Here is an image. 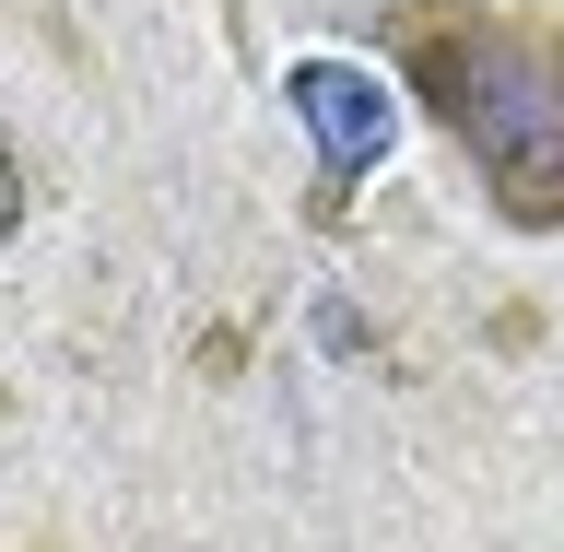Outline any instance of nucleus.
I'll return each mask as SVG.
<instances>
[{
	"label": "nucleus",
	"instance_id": "2",
	"mask_svg": "<svg viewBox=\"0 0 564 552\" xmlns=\"http://www.w3.org/2000/svg\"><path fill=\"white\" fill-rule=\"evenodd\" d=\"M282 106H294L306 141H317V212H341L352 188H365V165L388 153V95H377V71H352V59H294V71H282Z\"/></svg>",
	"mask_w": 564,
	"mask_h": 552
},
{
	"label": "nucleus",
	"instance_id": "1",
	"mask_svg": "<svg viewBox=\"0 0 564 552\" xmlns=\"http://www.w3.org/2000/svg\"><path fill=\"white\" fill-rule=\"evenodd\" d=\"M412 95L435 130L482 165L494 212L553 236L564 224V24L541 12H494V0H412L388 24Z\"/></svg>",
	"mask_w": 564,
	"mask_h": 552
},
{
	"label": "nucleus",
	"instance_id": "3",
	"mask_svg": "<svg viewBox=\"0 0 564 552\" xmlns=\"http://www.w3.org/2000/svg\"><path fill=\"white\" fill-rule=\"evenodd\" d=\"M12 224H24V165H12V141H0V247H12Z\"/></svg>",
	"mask_w": 564,
	"mask_h": 552
}]
</instances>
